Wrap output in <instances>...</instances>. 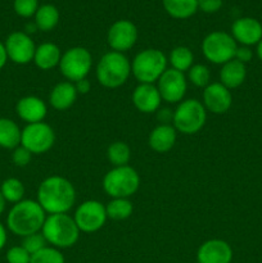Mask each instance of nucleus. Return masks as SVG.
Returning <instances> with one entry per match:
<instances>
[{
    "instance_id": "obj_1",
    "label": "nucleus",
    "mask_w": 262,
    "mask_h": 263,
    "mask_svg": "<svg viewBox=\"0 0 262 263\" xmlns=\"http://www.w3.org/2000/svg\"><path fill=\"white\" fill-rule=\"evenodd\" d=\"M38 203L49 215L67 213L76 203V190L66 177L49 176L39 185Z\"/></svg>"
},
{
    "instance_id": "obj_2",
    "label": "nucleus",
    "mask_w": 262,
    "mask_h": 263,
    "mask_svg": "<svg viewBox=\"0 0 262 263\" xmlns=\"http://www.w3.org/2000/svg\"><path fill=\"white\" fill-rule=\"evenodd\" d=\"M45 220L46 213L38 200L23 199L10 208L7 216V228L14 235L25 238L40 233Z\"/></svg>"
},
{
    "instance_id": "obj_3",
    "label": "nucleus",
    "mask_w": 262,
    "mask_h": 263,
    "mask_svg": "<svg viewBox=\"0 0 262 263\" xmlns=\"http://www.w3.org/2000/svg\"><path fill=\"white\" fill-rule=\"evenodd\" d=\"M81 231L77 228L73 217L67 213L46 216L41 234L48 244L57 249L71 248L79 241Z\"/></svg>"
},
{
    "instance_id": "obj_4",
    "label": "nucleus",
    "mask_w": 262,
    "mask_h": 263,
    "mask_svg": "<svg viewBox=\"0 0 262 263\" xmlns=\"http://www.w3.org/2000/svg\"><path fill=\"white\" fill-rule=\"evenodd\" d=\"M95 74L102 86L108 89H117L126 84L130 77L131 62L123 53L110 50L98 62Z\"/></svg>"
},
{
    "instance_id": "obj_5",
    "label": "nucleus",
    "mask_w": 262,
    "mask_h": 263,
    "mask_svg": "<svg viewBox=\"0 0 262 263\" xmlns=\"http://www.w3.org/2000/svg\"><path fill=\"white\" fill-rule=\"evenodd\" d=\"M169 59L158 49H144L131 62V73L139 84H154L167 69Z\"/></svg>"
},
{
    "instance_id": "obj_6",
    "label": "nucleus",
    "mask_w": 262,
    "mask_h": 263,
    "mask_svg": "<svg viewBox=\"0 0 262 263\" xmlns=\"http://www.w3.org/2000/svg\"><path fill=\"white\" fill-rule=\"evenodd\" d=\"M140 186V176L131 166L115 167L105 174L103 179V189L112 199L133 197Z\"/></svg>"
},
{
    "instance_id": "obj_7",
    "label": "nucleus",
    "mask_w": 262,
    "mask_h": 263,
    "mask_svg": "<svg viewBox=\"0 0 262 263\" xmlns=\"http://www.w3.org/2000/svg\"><path fill=\"white\" fill-rule=\"evenodd\" d=\"M207 110L202 102L197 99H186L179 103L172 116L175 130L184 135H194L205 125Z\"/></svg>"
},
{
    "instance_id": "obj_8",
    "label": "nucleus",
    "mask_w": 262,
    "mask_h": 263,
    "mask_svg": "<svg viewBox=\"0 0 262 263\" xmlns=\"http://www.w3.org/2000/svg\"><path fill=\"white\" fill-rule=\"evenodd\" d=\"M238 44L233 36L223 31H213L208 33L202 43L203 55L213 64H225L235 58Z\"/></svg>"
},
{
    "instance_id": "obj_9",
    "label": "nucleus",
    "mask_w": 262,
    "mask_h": 263,
    "mask_svg": "<svg viewBox=\"0 0 262 263\" xmlns=\"http://www.w3.org/2000/svg\"><path fill=\"white\" fill-rule=\"evenodd\" d=\"M92 66V57L84 46H73L62 54L59 69L64 79L69 82H77L86 79Z\"/></svg>"
},
{
    "instance_id": "obj_10",
    "label": "nucleus",
    "mask_w": 262,
    "mask_h": 263,
    "mask_svg": "<svg viewBox=\"0 0 262 263\" xmlns=\"http://www.w3.org/2000/svg\"><path fill=\"white\" fill-rule=\"evenodd\" d=\"M55 143V133L45 122L30 123L22 130L21 145L32 154H44L50 151Z\"/></svg>"
},
{
    "instance_id": "obj_11",
    "label": "nucleus",
    "mask_w": 262,
    "mask_h": 263,
    "mask_svg": "<svg viewBox=\"0 0 262 263\" xmlns=\"http://www.w3.org/2000/svg\"><path fill=\"white\" fill-rule=\"evenodd\" d=\"M105 205L98 200H85L77 207L73 220L82 233H97L107 221Z\"/></svg>"
},
{
    "instance_id": "obj_12",
    "label": "nucleus",
    "mask_w": 262,
    "mask_h": 263,
    "mask_svg": "<svg viewBox=\"0 0 262 263\" xmlns=\"http://www.w3.org/2000/svg\"><path fill=\"white\" fill-rule=\"evenodd\" d=\"M157 89L163 102L170 103V104L180 103L182 102L186 94V77L182 72L174 68H167L157 81Z\"/></svg>"
},
{
    "instance_id": "obj_13",
    "label": "nucleus",
    "mask_w": 262,
    "mask_h": 263,
    "mask_svg": "<svg viewBox=\"0 0 262 263\" xmlns=\"http://www.w3.org/2000/svg\"><path fill=\"white\" fill-rule=\"evenodd\" d=\"M9 61L15 64H28L33 61L36 45L31 36L23 31H14L4 43Z\"/></svg>"
},
{
    "instance_id": "obj_14",
    "label": "nucleus",
    "mask_w": 262,
    "mask_h": 263,
    "mask_svg": "<svg viewBox=\"0 0 262 263\" xmlns=\"http://www.w3.org/2000/svg\"><path fill=\"white\" fill-rule=\"evenodd\" d=\"M138 40V28L131 21H116L107 33V43L113 51L125 53L130 50Z\"/></svg>"
},
{
    "instance_id": "obj_15",
    "label": "nucleus",
    "mask_w": 262,
    "mask_h": 263,
    "mask_svg": "<svg viewBox=\"0 0 262 263\" xmlns=\"http://www.w3.org/2000/svg\"><path fill=\"white\" fill-rule=\"evenodd\" d=\"M233 104V95L221 82H211L203 90V105L213 115H223Z\"/></svg>"
},
{
    "instance_id": "obj_16",
    "label": "nucleus",
    "mask_w": 262,
    "mask_h": 263,
    "mask_svg": "<svg viewBox=\"0 0 262 263\" xmlns=\"http://www.w3.org/2000/svg\"><path fill=\"white\" fill-rule=\"evenodd\" d=\"M231 36L243 46L257 45L262 40V25L256 18H238L231 26Z\"/></svg>"
},
{
    "instance_id": "obj_17",
    "label": "nucleus",
    "mask_w": 262,
    "mask_h": 263,
    "mask_svg": "<svg viewBox=\"0 0 262 263\" xmlns=\"http://www.w3.org/2000/svg\"><path fill=\"white\" fill-rule=\"evenodd\" d=\"M233 249L230 244L221 239H211L198 248V263H231Z\"/></svg>"
},
{
    "instance_id": "obj_18",
    "label": "nucleus",
    "mask_w": 262,
    "mask_h": 263,
    "mask_svg": "<svg viewBox=\"0 0 262 263\" xmlns=\"http://www.w3.org/2000/svg\"><path fill=\"white\" fill-rule=\"evenodd\" d=\"M162 98L153 84H139L133 92V103L141 113H154L161 107Z\"/></svg>"
},
{
    "instance_id": "obj_19",
    "label": "nucleus",
    "mask_w": 262,
    "mask_h": 263,
    "mask_svg": "<svg viewBox=\"0 0 262 263\" xmlns=\"http://www.w3.org/2000/svg\"><path fill=\"white\" fill-rule=\"evenodd\" d=\"M15 112L21 120L30 125V123L43 122L48 113V107L43 99L30 95V97H23L18 100L15 105Z\"/></svg>"
},
{
    "instance_id": "obj_20",
    "label": "nucleus",
    "mask_w": 262,
    "mask_h": 263,
    "mask_svg": "<svg viewBox=\"0 0 262 263\" xmlns=\"http://www.w3.org/2000/svg\"><path fill=\"white\" fill-rule=\"evenodd\" d=\"M176 143V130L172 125L161 123L149 134L148 144L152 151L157 153H167Z\"/></svg>"
},
{
    "instance_id": "obj_21",
    "label": "nucleus",
    "mask_w": 262,
    "mask_h": 263,
    "mask_svg": "<svg viewBox=\"0 0 262 263\" xmlns=\"http://www.w3.org/2000/svg\"><path fill=\"white\" fill-rule=\"evenodd\" d=\"M77 90L73 82L63 81L57 84L49 95V103L57 110H66L74 104L77 99Z\"/></svg>"
},
{
    "instance_id": "obj_22",
    "label": "nucleus",
    "mask_w": 262,
    "mask_h": 263,
    "mask_svg": "<svg viewBox=\"0 0 262 263\" xmlns=\"http://www.w3.org/2000/svg\"><path fill=\"white\" fill-rule=\"evenodd\" d=\"M62 53L61 49L54 43H43L36 46L35 55H33V63L38 68L43 71H49V69L55 68L59 66Z\"/></svg>"
},
{
    "instance_id": "obj_23",
    "label": "nucleus",
    "mask_w": 262,
    "mask_h": 263,
    "mask_svg": "<svg viewBox=\"0 0 262 263\" xmlns=\"http://www.w3.org/2000/svg\"><path fill=\"white\" fill-rule=\"evenodd\" d=\"M247 77V67L246 64L240 63L236 59H231L228 63L222 64L220 69V82L229 90L236 89L243 82Z\"/></svg>"
},
{
    "instance_id": "obj_24",
    "label": "nucleus",
    "mask_w": 262,
    "mask_h": 263,
    "mask_svg": "<svg viewBox=\"0 0 262 263\" xmlns=\"http://www.w3.org/2000/svg\"><path fill=\"white\" fill-rule=\"evenodd\" d=\"M22 130L10 118H0V148L15 149L21 145Z\"/></svg>"
},
{
    "instance_id": "obj_25",
    "label": "nucleus",
    "mask_w": 262,
    "mask_h": 263,
    "mask_svg": "<svg viewBox=\"0 0 262 263\" xmlns=\"http://www.w3.org/2000/svg\"><path fill=\"white\" fill-rule=\"evenodd\" d=\"M164 10L176 20H186L198 10V0H162Z\"/></svg>"
},
{
    "instance_id": "obj_26",
    "label": "nucleus",
    "mask_w": 262,
    "mask_h": 263,
    "mask_svg": "<svg viewBox=\"0 0 262 263\" xmlns=\"http://www.w3.org/2000/svg\"><path fill=\"white\" fill-rule=\"evenodd\" d=\"M33 17H35V25L38 30L49 32L54 30L59 23V10L55 5L44 4L39 7Z\"/></svg>"
},
{
    "instance_id": "obj_27",
    "label": "nucleus",
    "mask_w": 262,
    "mask_h": 263,
    "mask_svg": "<svg viewBox=\"0 0 262 263\" xmlns=\"http://www.w3.org/2000/svg\"><path fill=\"white\" fill-rule=\"evenodd\" d=\"M169 62L171 64V68L184 73L185 71H189L193 67L194 55L188 46H176L170 53Z\"/></svg>"
},
{
    "instance_id": "obj_28",
    "label": "nucleus",
    "mask_w": 262,
    "mask_h": 263,
    "mask_svg": "<svg viewBox=\"0 0 262 263\" xmlns=\"http://www.w3.org/2000/svg\"><path fill=\"white\" fill-rule=\"evenodd\" d=\"M108 218L115 221H123L133 215V203L126 198H115L105 205Z\"/></svg>"
},
{
    "instance_id": "obj_29",
    "label": "nucleus",
    "mask_w": 262,
    "mask_h": 263,
    "mask_svg": "<svg viewBox=\"0 0 262 263\" xmlns=\"http://www.w3.org/2000/svg\"><path fill=\"white\" fill-rule=\"evenodd\" d=\"M107 158L115 167L128 166L131 159V149L123 141H115L107 149Z\"/></svg>"
},
{
    "instance_id": "obj_30",
    "label": "nucleus",
    "mask_w": 262,
    "mask_h": 263,
    "mask_svg": "<svg viewBox=\"0 0 262 263\" xmlns=\"http://www.w3.org/2000/svg\"><path fill=\"white\" fill-rule=\"evenodd\" d=\"M0 193L4 197L5 202H9L15 204V203L23 200L25 197V185L22 181L15 177H9V179L4 180L0 186Z\"/></svg>"
},
{
    "instance_id": "obj_31",
    "label": "nucleus",
    "mask_w": 262,
    "mask_h": 263,
    "mask_svg": "<svg viewBox=\"0 0 262 263\" xmlns=\"http://www.w3.org/2000/svg\"><path fill=\"white\" fill-rule=\"evenodd\" d=\"M30 263H66V259L61 249L45 247L41 251L31 254Z\"/></svg>"
},
{
    "instance_id": "obj_32",
    "label": "nucleus",
    "mask_w": 262,
    "mask_h": 263,
    "mask_svg": "<svg viewBox=\"0 0 262 263\" xmlns=\"http://www.w3.org/2000/svg\"><path fill=\"white\" fill-rule=\"evenodd\" d=\"M189 81L197 87H207L211 84L210 68L204 64H193L192 68L188 71Z\"/></svg>"
},
{
    "instance_id": "obj_33",
    "label": "nucleus",
    "mask_w": 262,
    "mask_h": 263,
    "mask_svg": "<svg viewBox=\"0 0 262 263\" xmlns=\"http://www.w3.org/2000/svg\"><path fill=\"white\" fill-rule=\"evenodd\" d=\"M39 0H14L13 8L20 17L30 18L36 14L39 9Z\"/></svg>"
},
{
    "instance_id": "obj_34",
    "label": "nucleus",
    "mask_w": 262,
    "mask_h": 263,
    "mask_svg": "<svg viewBox=\"0 0 262 263\" xmlns=\"http://www.w3.org/2000/svg\"><path fill=\"white\" fill-rule=\"evenodd\" d=\"M21 246H22L23 248L28 252V253L33 254V253H36V252L41 251L43 248H45V247H48V241H46V239L44 238V235L41 234V231H40V233H36V234H32V235L25 236Z\"/></svg>"
},
{
    "instance_id": "obj_35",
    "label": "nucleus",
    "mask_w": 262,
    "mask_h": 263,
    "mask_svg": "<svg viewBox=\"0 0 262 263\" xmlns=\"http://www.w3.org/2000/svg\"><path fill=\"white\" fill-rule=\"evenodd\" d=\"M5 258L8 263H30L31 254L22 246H15L8 249Z\"/></svg>"
},
{
    "instance_id": "obj_36",
    "label": "nucleus",
    "mask_w": 262,
    "mask_h": 263,
    "mask_svg": "<svg viewBox=\"0 0 262 263\" xmlns=\"http://www.w3.org/2000/svg\"><path fill=\"white\" fill-rule=\"evenodd\" d=\"M31 158H32V153L27 151L25 146L20 145L13 149L12 161L17 167H26L31 162Z\"/></svg>"
},
{
    "instance_id": "obj_37",
    "label": "nucleus",
    "mask_w": 262,
    "mask_h": 263,
    "mask_svg": "<svg viewBox=\"0 0 262 263\" xmlns=\"http://www.w3.org/2000/svg\"><path fill=\"white\" fill-rule=\"evenodd\" d=\"M222 7V0H198V9L204 13H216Z\"/></svg>"
},
{
    "instance_id": "obj_38",
    "label": "nucleus",
    "mask_w": 262,
    "mask_h": 263,
    "mask_svg": "<svg viewBox=\"0 0 262 263\" xmlns=\"http://www.w3.org/2000/svg\"><path fill=\"white\" fill-rule=\"evenodd\" d=\"M252 58H253V51H252L251 46H238L234 59L239 61L240 63L247 64L252 61Z\"/></svg>"
},
{
    "instance_id": "obj_39",
    "label": "nucleus",
    "mask_w": 262,
    "mask_h": 263,
    "mask_svg": "<svg viewBox=\"0 0 262 263\" xmlns=\"http://www.w3.org/2000/svg\"><path fill=\"white\" fill-rule=\"evenodd\" d=\"M74 87H76L77 90V94L85 95L90 91V89H91V84H90V81L87 79H82L80 80V81L74 82Z\"/></svg>"
},
{
    "instance_id": "obj_40",
    "label": "nucleus",
    "mask_w": 262,
    "mask_h": 263,
    "mask_svg": "<svg viewBox=\"0 0 262 263\" xmlns=\"http://www.w3.org/2000/svg\"><path fill=\"white\" fill-rule=\"evenodd\" d=\"M8 240V234H7V228L0 222V251L5 247Z\"/></svg>"
},
{
    "instance_id": "obj_41",
    "label": "nucleus",
    "mask_w": 262,
    "mask_h": 263,
    "mask_svg": "<svg viewBox=\"0 0 262 263\" xmlns=\"http://www.w3.org/2000/svg\"><path fill=\"white\" fill-rule=\"evenodd\" d=\"M8 62V55H7V50H5L4 44L0 41V69L4 68V66L7 64Z\"/></svg>"
},
{
    "instance_id": "obj_42",
    "label": "nucleus",
    "mask_w": 262,
    "mask_h": 263,
    "mask_svg": "<svg viewBox=\"0 0 262 263\" xmlns=\"http://www.w3.org/2000/svg\"><path fill=\"white\" fill-rule=\"evenodd\" d=\"M5 204H7V202H5L4 197H3V194L0 193V216H2L3 212L5 211Z\"/></svg>"
},
{
    "instance_id": "obj_43",
    "label": "nucleus",
    "mask_w": 262,
    "mask_h": 263,
    "mask_svg": "<svg viewBox=\"0 0 262 263\" xmlns=\"http://www.w3.org/2000/svg\"><path fill=\"white\" fill-rule=\"evenodd\" d=\"M257 57L259 58V61L262 62V40L257 44Z\"/></svg>"
}]
</instances>
